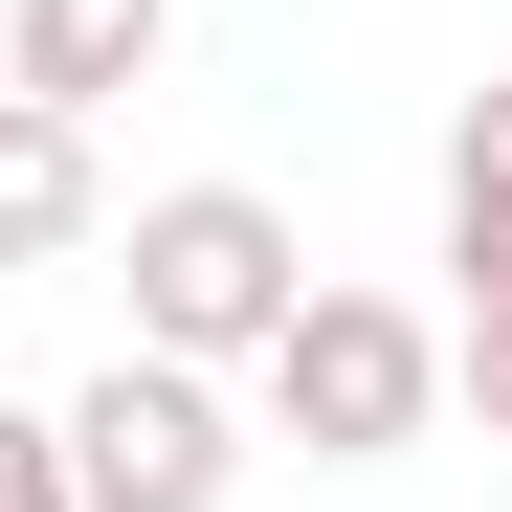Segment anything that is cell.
Masks as SVG:
<instances>
[{
	"mask_svg": "<svg viewBox=\"0 0 512 512\" xmlns=\"http://www.w3.org/2000/svg\"><path fill=\"white\" fill-rule=\"evenodd\" d=\"M290 290H312V245H290V201H268V179H156V201H134V357L245 379Z\"/></svg>",
	"mask_w": 512,
	"mask_h": 512,
	"instance_id": "obj_1",
	"label": "cell"
},
{
	"mask_svg": "<svg viewBox=\"0 0 512 512\" xmlns=\"http://www.w3.org/2000/svg\"><path fill=\"white\" fill-rule=\"evenodd\" d=\"M245 379H268V423H290L312 468H401L423 423H446V334H423L401 290H290Z\"/></svg>",
	"mask_w": 512,
	"mask_h": 512,
	"instance_id": "obj_2",
	"label": "cell"
},
{
	"mask_svg": "<svg viewBox=\"0 0 512 512\" xmlns=\"http://www.w3.org/2000/svg\"><path fill=\"white\" fill-rule=\"evenodd\" d=\"M45 446H67V512H223V490H245V423H223L201 357H112V379H67Z\"/></svg>",
	"mask_w": 512,
	"mask_h": 512,
	"instance_id": "obj_3",
	"label": "cell"
},
{
	"mask_svg": "<svg viewBox=\"0 0 512 512\" xmlns=\"http://www.w3.org/2000/svg\"><path fill=\"white\" fill-rule=\"evenodd\" d=\"M156 45H179V0H23V23H0V90L112 112V90H156Z\"/></svg>",
	"mask_w": 512,
	"mask_h": 512,
	"instance_id": "obj_4",
	"label": "cell"
},
{
	"mask_svg": "<svg viewBox=\"0 0 512 512\" xmlns=\"http://www.w3.org/2000/svg\"><path fill=\"white\" fill-rule=\"evenodd\" d=\"M90 223H112V179H90V112L0 90V290H23V268H67Z\"/></svg>",
	"mask_w": 512,
	"mask_h": 512,
	"instance_id": "obj_5",
	"label": "cell"
},
{
	"mask_svg": "<svg viewBox=\"0 0 512 512\" xmlns=\"http://www.w3.org/2000/svg\"><path fill=\"white\" fill-rule=\"evenodd\" d=\"M446 268H468V312H512V67L446 112Z\"/></svg>",
	"mask_w": 512,
	"mask_h": 512,
	"instance_id": "obj_6",
	"label": "cell"
},
{
	"mask_svg": "<svg viewBox=\"0 0 512 512\" xmlns=\"http://www.w3.org/2000/svg\"><path fill=\"white\" fill-rule=\"evenodd\" d=\"M0 512H67V446H45V401H0Z\"/></svg>",
	"mask_w": 512,
	"mask_h": 512,
	"instance_id": "obj_7",
	"label": "cell"
},
{
	"mask_svg": "<svg viewBox=\"0 0 512 512\" xmlns=\"http://www.w3.org/2000/svg\"><path fill=\"white\" fill-rule=\"evenodd\" d=\"M446 379H468V423L512 446V312H468V334H446Z\"/></svg>",
	"mask_w": 512,
	"mask_h": 512,
	"instance_id": "obj_8",
	"label": "cell"
}]
</instances>
